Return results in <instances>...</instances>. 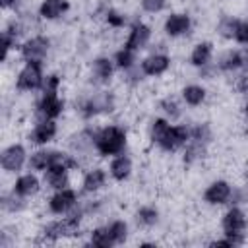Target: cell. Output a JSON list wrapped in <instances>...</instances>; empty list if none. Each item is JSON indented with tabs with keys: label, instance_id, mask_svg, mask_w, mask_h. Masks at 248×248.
Masks as SVG:
<instances>
[{
	"label": "cell",
	"instance_id": "obj_1",
	"mask_svg": "<svg viewBox=\"0 0 248 248\" xmlns=\"http://www.w3.org/2000/svg\"><path fill=\"white\" fill-rule=\"evenodd\" d=\"M126 145V134L118 126H107L95 136V147L101 155H120Z\"/></svg>",
	"mask_w": 248,
	"mask_h": 248
},
{
	"label": "cell",
	"instance_id": "obj_2",
	"mask_svg": "<svg viewBox=\"0 0 248 248\" xmlns=\"http://www.w3.org/2000/svg\"><path fill=\"white\" fill-rule=\"evenodd\" d=\"M79 213L78 215H70V217H64V219H60V221H52V223H48L45 229H43V234L46 236V238H50V240H56V238H60V236H72V234H76L78 232V229H79Z\"/></svg>",
	"mask_w": 248,
	"mask_h": 248
},
{
	"label": "cell",
	"instance_id": "obj_3",
	"mask_svg": "<svg viewBox=\"0 0 248 248\" xmlns=\"http://www.w3.org/2000/svg\"><path fill=\"white\" fill-rule=\"evenodd\" d=\"M43 85V72H41V62H27L23 70L17 76V89L31 91Z\"/></svg>",
	"mask_w": 248,
	"mask_h": 248
},
{
	"label": "cell",
	"instance_id": "obj_4",
	"mask_svg": "<svg viewBox=\"0 0 248 248\" xmlns=\"http://www.w3.org/2000/svg\"><path fill=\"white\" fill-rule=\"evenodd\" d=\"M190 140V130L186 126H169L163 138L157 141L165 151H174L176 147L188 143Z\"/></svg>",
	"mask_w": 248,
	"mask_h": 248
},
{
	"label": "cell",
	"instance_id": "obj_5",
	"mask_svg": "<svg viewBox=\"0 0 248 248\" xmlns=\"http://www.w3.org/2000/svg\"><path fill=\"white\" fill-rule=\"evenodd\" d=\"M64 108V103L58 99L56 93H43V99L37 107V114H39V122L41 120H52L56 118Z\"/></svg>",
	"mask_w": 248,
	"mask_h": 248
},
{
	"label": "cell",
	"instance_id": "obj_6",
	"mask_svg": "<svg viewBox=\"0 0 248 248\" xmlns=\"http://www.w3.org/2000/svg\"><path fill=\"white\" fill-rule=\"evenodd\" d=\"M244 229H246L244 213L240 209H236V207L229 209L225 213V217H223V231H225V234L227 236H242Z\"/></svg>",
	"mask_w": 248,
	"mask_h": 248
},
{
	"label": "cell",
	"instance_id": "obj_7",
	"mask_svg": "<svg viewBox=\"0 0 248 248\" xmlns=\"http://www.w3.org/2000/svg\"><path fill=\"white\" fill-rule=\"evenodd\" d=\"M48 50V41L45 37H33L21 46V54L27 62H43Z\"/></svg>",
	"mask_w": 248,
	"mask_h": 248
},
{
	"label": "cell",
	"instance_id": "obj_8",
	"mask_svg": "<svg viewBox=\"0 0 248 248\" xmlns=\"http://www.w3.org/2000/svg\"><path fill=\"white\" fill-rule=\"evenodd\" d=\"M76 202H78L76 192L70 190V188H64V190H58V192L50 198L48 207H50L52 213H66V211H70V209L76 205Z\"/></svg>",
	"mask_w": 248,
	"mask_h": 248
},
{
	"label": "cell",
	"instance_id": "obj_9",
	"mask_svg": "<svg viewBox=\"0 0 248 248\" xmlns=\"http://www.w3.org/2000/svg\"><path fill=\"white\" fill-rule=\"evenodd\" d=\"M231 194H232V190H231L229 182H225V180H215V182H211V184L207 186V190H205V194H203V200H205L207 203H211V205H219V203H225V202L231 198Z\"/></svg>",
	"mask_w": 248,
	"mask_h": 248
},
{
	"label": "cell",
	"instance_id": "obj_10",
	"mask_svg": "<svg viewBox=\"0 0 248 248\" xmlns=\"http://www.w3.org/2000/svg\"><path fill=\"white\" fill-rule=\"evenodd\" d=\"M25 161V149L21 145H10L2 151L0 165L4 170H17Z\"/></svg>",
	"mask_w": 248,
	"mask_h": 248
},
{
	"label": "cell",
	"instance_id": "obj_11",
	"mask_svg": "<svg viewBox=\"0 0 248 248\" xmlns=\"http://www.w3.org/2000/svg\"><path fill=\"white\" fill-rule=\"evenodd\" d=\"M149 35H151V29H149L147 25H143V23H136V25L132 27V31H130L128 41H126L124 46L136 52V50H140V48H143V46L147 45Z\"/></svg>",
	"mask_w": 248,
	"mask_h": 248
},
{
	"label": "cell",
	"instance_id": "obj_12",
	"mask_svg": "<svg viewBox=\"0 0 248 248\" xmlns=\"http://www.w3.org/2000/svg\"><path fill=\"white\" fill-rule=\"evenodd\" d=\"M170 60L165 54H151L141 62V72L145 76H159L169 68Z\"/></svg>",
	"mask_w": 248,
	"mask_h": 248
},
{
	"label": "cell",
	"instance_id": "obj_13",
	"mask_svg": "<svg viewBox=\"0 0 248 248\" xmlns=\"http://www.w3.org/2000/svg\"><path fill=\"white\" fill-rule=\"evenodd\" d=\"M54 134H56V124L52 120H41L29 134V140L33 143H46L54 138Z\"/></svg>",
	"mask_w": 248,
	"mask_h": 248
},
{
	"label": "cell",
	"instance_id": "obj_14",
	"mask_svg": "<svg viewBox=\"0 0 248 248\" xmlns=\"http://www.w3.org/2000/svg\"><path fill=\"white\" fill-rule=\"evenodd\" d=\"M190 29V17L186 14H172L165 21V31L170 37H178Z\"/></svg>",
	"mask_w": 248,
	"mask_h": 248
},
{
	"label": "cell",
	"instance_id": "obj_15",
	"mask_svg": "<svg viewBox=\"0 0 248 248\" xmlns=\"http://www.w3.org/2000/svg\"><path fill=\"white\" fill-rule=\"evenodd\" d=\"M68 8H70L68 0H45L39 8V16L45 19H56L64 12H68Z\"/></svg>",
	"mask_w": 248,
	"mask_h": 248
},
{
	"label": "cell",
	"instance_id": "obj_16",
	"mask_svg": "<svg viewBox=\"0 0 248 248\" xmlns=\"http://www.w3.org/2000/svg\"><path fill=\"white\" fill-rule=\"evenodd\" d=\"M39 190V180L35 174H23L16 180L14 184V194L21 196V198H27V196H33L35 192Z\"/></svg>",
	"mask_w": 248,
	"mask_h": 248
},
{
	"label": "cell",
	"instance_id": "obj_17",
	"mask_svg": "<svg viewBox=\"0 0 248 248\" xmlns=\"http://www.w3.org/2000/svg\"><path fill=\"white\" fill-rule=\"evenodd\" d=\"M132 172V161L126 155H118L110 163V174L114 180H126Z\"/></svg>",
	"mask_w": 248,
	"mask_h": 248
},
{
	"label": "cell",
	"instance_id": "obj_18",
	"mask_svg": "<svg viewBox=\"0 0 248 248\" xmlns=\"http://www.w3.org/2000/svg\"><path fill=\"white\" fill-rule=\"evenodd\" d=\"M211 52H213L211 43H200V45L194 46V50L190 54V62L194 66H205L209 62V58H211Z\"/></svg>",
	"mask_w": 248,
	"mask_h": 248
},
{
	"label": "cell",
	"instance_id": "obj_19",
	"mask_svg": "<svg viewBox=\"0 0 248 248\" xmlns=\"http://www.w3.org/2000/svg\"><path fill=\"white\" fill-rule=\"evenodd\" d=\"M105 180H107V174L105 170L101 169H95V170H89L83 178V190L85 192H95L99 190L101 186H105Z\"/></svg>",
	"mask_w": 248,
	"mask_h": 248
},
{
	"label": "cell",
	"instance_id": "obj_20",
	"mask_svg": "<svg viewBox=\"0 0 248 248\" xmlns=\"http://www.w3.org/2000/svg\"><path fill=\"white\" fill-rule=\"evenodd\" d=\"M52 155H54V151L41 149V151H37V153L31 155L29 167L35 169V170H46V169L50 167V163H52Z\"/></svg>",
	"mask_w": 248,
	"mask_h": 248
},
{
	"label": "cell",
	"instance_id": "obj_21",
	"mask_svg": "<svg viewBox=\"0 0 248 248\" xmlns=\"http://www.w3.org/2000/svg\"><path fill=\"white\" fill-rule=\"evenodd\" d=\"M45 182L54 190H64L68 186V174L66 170H45Z\"/></svg>",
	"mask_w": 248,
	"mask_h": 248
},
{
	"label": "cell",
	"instance_id": "obj_22",
	"mask_svg": "<svg viewBox=\"0 0 248 248\" xmlns=\"http://www.w3.org/2000/svg\"><path fill=\"white\" fill-rule=\"evenodd\" d=\"M93 76L99 81H108L112 76V62L108 58H97L93 62Z\"/></svg>",
	"mask_w": 248,
	"mask_h": 248
},
{
	"label": "cell",
	"instance_id": "obj_23",
	"mask_svg": "<svg viewBox=\"0 0 248 248\" xmlns=\"http://www.w3.org/2000/svg\"><path fill=\"white\" fill-rule=\"evenodd\" d=\"M182 97H184V101H186L188 105L196 107V105H200V103L205 99V89L200 87V85H188V87H184Z\"/></svg>",
	"mask_w": 248,
	"mask_h": 248
},
{
	"label": "cell",
	"instance_id": "obj_24",
	"mask_svg": "<svg viewBox=\"0 0 248 248\" xmlns=\"http://www.w3.org/2000/svg\"><path fill=\"white\" fill-rule=\"evenodd\" d=\"M91 244L101 246V248H108V246H112V244H114V240H112V236H110L108 227L95 229V231L91 232Z\"/></svg>",
	"mask_w": 248,
	"mask_h": 248
},
{
	"label": "cell",
	"instance_id": "obj_25",
	"mask_svg": "<svg viewBox=\"0 0 248 248\" xmlns=\"http://www.w3.org/2000/svg\"><path fill=\"white\" fill-rule=\"evenodd\" d=\"M242 66V56L238 54V52H232V50H229V52H225L221 58H219V68L221 70H236V68H240Z\"/></svg>",
	"mask_w": 248,
	"mask_h": 248
},
{
	"label": "cell",
	"instance_id": "obj_26",
	"mask_svg": "<svg viewBox=\"0 0 248 248\" xmlns=\"http://www.w3.org/2000/svg\"><path fill=\"white\" fill-rule=\"evenodd\" d=\"M114 64L118 66V68H122V70H130L132 66H134V50H130V48H122V50H118L116 54H114Z\"/></svg>",
	"mask_w": 248,
	"mask_h": 248
},
{
	"label": "cell",
	"instance_id": "obj_27",
	"mask_svg": "<svg viewBox=\"0 0 248 248\" xmlns=\"http://www.w3.org/2000/svg\"><path fill=\"white\" fill-rule=\"evenodd\" d=\"M108 231H110V236L114 240V244H120L126 240V234H128V227L124 221H114L108 225Z\"/></svg>",
	"mask_w": 248,
	"mask_h": 248
},
{
	"label": "cell",
	"instance_id": "obj_28",
	"mask_svg": "<svg viewBox=\"0 0 248 248\" xmlns=\"http://www.w3.org/2000/svg\"><path fill=\"white\" fill-rule=\"evenodd\" d=\"M169 126H170V124H169L167 120H163V118H155V120L151 122V140H153V141H159V140L163 138V134L167 132Z\"/></svg>",
	"mask_w": 248,
	"mask_h": 248
},
{
	"label": "cell",
	"instance_id": "obj_29",
	"mask_svg": "<svg viewBox=\"0 0 248 248\" xmlns=\"http://www.w3.org/2000/svg\"><path fill=\"white\" fill-rule=\"evenodd\" d=\"M236 25H238L236 19H232V17H223V19L219 21V33H221L223 37H234Z\"/></svg>",
	"mask_w": 248,
	"mask_h": 248
},
{
	"label": "cell",
	"instance_id": "obj_30",
	"mask_svg": "<svg viewBox=\"0 0 248 248\" xmlns=\"http://www.w3.org/2000/svg\"><path fill=\"white\" fill-rule=\"evenodd\" d=\"M138 221L141 225H153L157 221V209H153V207H141L138 211Z\"/></svg>",
	"mask_w": 248,
	"mask_h": 248
},
{
	"label": "cell",
	"instance_id": "obj_31",
	"mask_svg": "<svg viewBox=\"0 0 248 248\" xmlns=\"http://www.w3.org/2000/svg\"><path fill=\"white\" fill-rule=\"evenodd\" d=\"M141 8L149 14H155L165 8V0H141Z\"/></svg>",
	"mask_w": 248,
	"mask_h": 248
},
{
	"label": "cell",
	"instance_id": "obj_32",
	"mask_svg": "<svg viewBox=\"0 0 248 248\" xmlns=\"http://www.w3.org/2000/svg\"><path fill=\"white\" fill-rule=\"evenodd\" d=\"M234 39L238 43H248V21H238L234 29Z\"/></svg>",
	"mask_w": 248,
	"mask_h": 248
},
{
	"label": "cell",
	"instance_id": "obj_33",
	"mask_svg": "<svg viewBox=\"0 0 248 248\" xmlns=\"http://www.w3.org/2000/svg\"><path fill=\"white\" fill-rule=\"evenodd\" d=\"M60 85V79L56 76H48L46 79H43V93H56Z\"/></svg>",
	"mask_w": 248,
	"mask_h": 248
},
{
	"label": "cell",
	"instance_id": "obj_34",
	"mask_svg": "<svg viewBox=\"0 0 248 248\" xmlns=\"http://www.w3.org/2000/svg\"><path fill=\"white\" fill-rule=\"evenodd\" d=\"M107 21H108L110 25H114V27H120V25L126 23V17L120 16V14H116V12H108V14H107Z\"/></svg>",
	"mask_w": 248,
	"mask_h": 248
},
{
	"label": "cell",
	"instance_id": "obj_35",
	"mask_svg": "<svg viewBox=\"0 0 248 248\" xmlns=\"http://www.w3.org/2000/svg\"><path fill=\"white\" fill-rule=\"evenodd\" d=\"M161 107H163V110H165L167 114H170V116H178V107H176V103H174L172 99H165V101L161 103Z\"/></svg>",
	"mask_w": 248,
	"mask_h": 248
},
{
	"label": "cell",
	"instance_id": "obj_36",
	"mask_svg": "<svg viewBox=\"0 0 248 248\" xmlns=\"http://www.w3.org/2000/svg\"><path fill=\"white\" fill-rule=\"evenodd\" d=\"M238 91L240 93H248V76H242L238 79Z\"/></svg>",
	"mask_w": 248,
	"mask_h": 248
},
{
	"label": "cell",
	"instance_id": "obj_37",
	"mask_svg": "<svg viewBox=\"0 0 248 248\" xmlns=\"http://www.w3.org/2000/svg\"><path fill=\"white\" fill-rule=\"evenodd\" d=\"M16 0H0V4H2V8H8V6H12Z\"/></svg>",
	"mask_w": 248,
	"mask_h": 248
},
{
	"label": "cell",
	"instance_id": "obj_38",
	"mask_svg": "<svg viewBox=\"0 0 248 248\" xmlns=\"http://www.w3.org/2000/svg\"><path fill=\"white\" fill-rule=\"evenodd\" d=\"M244 110H246V114H248V105H246V108H244Z\"/></svg>",
	"mask_w": 248,
	"mask_h": 248
},
{
	"label": "cell",
	"instance_id": "obj_39",
	"mask_svg": "<svg viewBox=\"0 0 248 248\" xmlns=\"http://www.w3.org/2000/svg\"><path fill=\"white\" fill-rule=\"evenodd\" d=\"M246 58H248V54H246Z\"/></svg>",
	"mask_w": 248,
	"mask_h": 248
}]
</instances>
